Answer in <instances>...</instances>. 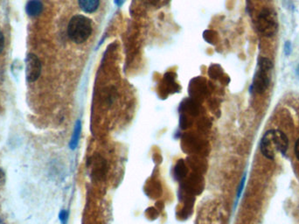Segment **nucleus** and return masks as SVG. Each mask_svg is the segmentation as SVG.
<instances>
[{"instance_id": "nucleus-1", "label": "nucleus", "mask_w": 299, "mask_h": 224, "mask_svg": "<svg viewBox=\"0 0 299 224\" xmlns=\"http://www.w3.org/2000/svg\"><path fill=\"white\" fill-rule=\"evenodd\" d=\"M289 147V140L286 135L280 130L268 131L261 138L260 150L264 157L274 160L276 152L285 155Z\"/></svg>"}, {"instance_id": "nucleus-2", "label": "nucleus", "mask_w": 299, "mask_h": 224, "mask_svg": "<svg viewBox=\"0 0 299 224\" xmlns=\"http://www.w3.org/2000/svg\"><path fill=\"white\" fill-rule=\"evenodd\" d=\"M92 32L91 20L83 16L76 15L69 21L67 26V34L69 38L77 44L86 42Z\"/></svg>"}, {"instance_id": "nucleus-3", "label": "nucleus", "mask_w": 299, "mask_h": 224, "mask_svg": "<svg viewBox=\"0 0 299 224\" xmlns=\"http://www.w3.org/2000/svg\"><path fill=\"white\" fill-rule=\"evenodd\" d=\"M258 70L253 82V90L258 94H261L267 90L271 84V71L273 64L270 59L261 58L258 63Z\"/></svg>"}, {"instance_id": "nucleus-4", "label": "nucleus", "mask_w": 299, "mask_h": 224, "mask_svg": "<svg viewBox=\"0 0 299 224\" xmlns=\"http://www.w3.org/2000/svg\"><path fill=\"white\" fill-rule=\"evenodd\" d=\"M257 27L264 36H273L277 32L278 27L276 14L271 10H263L258 17Z\"/></svg>"}, {"instance_id": "nucleus-5", "label": "nucleus", "mask_w": 299, "mask_h": 224, "mask_svg": "<svg viewBox=\"0 0 299 224\" xmlns=\"http://www.w3.org/2000/svg\"><path fill=\"white\" fill-rule=\"evenodd\" d=\"M42 71V64L39 58L33 54H29L26 59V76L29 83L35 82Z\"/></svg>"}, {"instance_id": "nucleus-6", "label": "nucleus", "mask_w": 299, "mask_h": 224, "mask_svg": "<svg viewBox=\"0 0 299 224\" xmlns=\"http://www.w3.org/2000/svg\"><path fill=\"white\" fill-rule=\"evenodd\" d=\"M78 4L84 13H93L98 9L100 0H78Z\"/></svg>"}, {"instance_id": "nucleus-7", "label": "nucleus", "mask_w": 299, "mask_h": 224, "mask_svg": "<svg viewBox=\"0 0 299 224\" xmlns=\"http://www.w3.org/2000/svg\"><path fill=\"white\" fill-rule=\"evenodd\" d=\"M42 8L43 6L41 0H30L26 5V13L29 16H38L39 14L42 13Z\"/></svg>"}, {"instance_id": "nucleus-8", "label": "nucleus", "mask_w": 299, "mask_h": 224, "mask_svg": "<svg viewBox=\"0 0 299 224\" xmlns=\"http://www.w3.org/2000/svg\"><path fill=\"white\" fill-rule=\"evenodd\" d=\"M81 133H82V122L81 120H77L73 129V135L71 137V140L69 142V147L71 150H76L78 144H79L80 138H81Z\"/></svg>"}, {"instance_id": "nucleus-9", "label": "nucleus", "mask_w": 299, "mask_h": 224, "mask_svg": "<svg viewBox=\"0 0 299 224\" xmlns=\"http://www.w3.org/2000/svg\"><path fill=\"white\" fill-rule=\"evenodd\" d=\"M59 219H60L61 224H67V219H68V212L65 209H62L59 214Z\"/></svg>"}, {"instance_id": "nucleus-10", "label": "nucleus", "mask_w": 299, "mask_h": 224, "mask_svg": "<svg viewBox=\"0 0 299 224\" xmlns=\"http://www.w3.org/2000/svg\"><path fill=\"white\" fill-rule=\"evenodd\" d=\"M245 180H246V175L244 174V176L242 177V180H241V183H240V186L238 188V191H237V200L241 198V196H242V191H243V189H244V186H245Z\"/></svg>"}, {"instance_id": "nucleus-11", "label": "nucleus", "mask_w": 299, "mask_h": 224, "mask_svg": "<svg viewBox=\"0 0 299 224\" xmlns=\"http://www.w3.org/2000/svg\"><path fill=\"white\" fill-rule=\"evenodd\" d=\"M290 52H291V44L290 42H287L284 45V53H285V55H289Z\"/></svg>"}, {"instance_id": "nucleus-12", "label": "nucleus", "mask_w": 299, "mask_h": 224, "mask_svg": "<svg viewBox=\"0 0 299 224\" xmlns=\"http://www.w3.org/2000/svg\"><path fill=\"white\" fill-rule=\"evenodd\" d=\"M5 182H6V175L3 170L0 168V186H3Z\"/></svg>"}, {"instance_id": "nucleus-13", "label": "nucleus", "mask_w": 299, "mask_h": 224, "mask_svg": "<svg viewBox=\"0 0 299 224\" xmlns=\"http://www.w3.org/2000/svg\"><path fill=\"white\" fill-rule=\"evenodd\" d=\"M4 46H5V40H4L3 33L0 30V54H1V52L3 51Z\"/></svg>"}, {"instance_id": "nucleus-14", "label": "nucleus", "mask_w": 299, "mask_h": 224, "mask_svg": "<svg viewBox=\"0 0 299 224\" xmlns=\"http://www.w3.org/2000/svg\"><path fill=\"white\" fill-rule=\"evenodd\" d=\"M295 154H296V159L299 161V138L296 140L295 144Z\"/></svg>"}, {"instance_id": "nucleus-15", "label": "nucleus", "mask_w": 299, "mask_h": 224, "mask_svg": "<svg viewBox=\"0 0 299 224\" xmlns=\"http://www.w3.org/2000/svg\"><path fill=\"white\" fill-rule=\"evenodd\" d=\"M123 1H124V0H114L115 3L117 4L118 6H121Z\"/></svg>"}, {"instance_id": "nucleus-16", "label": "nucleus", "mask_w": 299, "mask_h": 224, "mask_svg": "<svg viewBox=\"0 0 299 224\" xmlns=\"http://www.w3.org/2000/svg\"><path fill=\"white\" fill-rule=\"evenodd\" d=\"M296 74H297V77H299V65L297 66V67H296Z\"/></svg>"}, {"instance_id": "nucleus-17", "label": "nucleus", "mask_w": 299, "mask_h": 224, "mask_svg": "<svg viewBox=\"0 0 299 224\" xmlns=\"http://www.w3.org/2000/svg\"><path fill=\"white\" fill-rule=\"evenodd\" d=\"M0 224H5V223H4V222H2V221H0Z\"/></svg>"}]
</instances>
